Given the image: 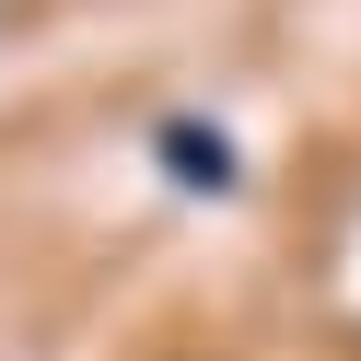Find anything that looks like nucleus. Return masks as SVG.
<instances>
[{"mask_svg":"<svg viewBox=\"0 0 361 361\" xmlns=\"http://www.w3.org/2000/svg\"><path fill=\"white\" fill-rule=\"evenodd\" d=\"M164 164H175V187H233V140H221V128H198V117H175L164 128Z\"/></svg>","mask_w":361,"mask_h":361,"instance_id":"f257e3e1","label":"nucleus"}]
</instances>
